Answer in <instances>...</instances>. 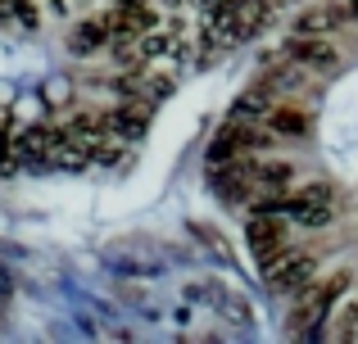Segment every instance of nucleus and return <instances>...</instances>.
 I'll return each instance as SVG.
<instances>
[{"label": "nucleus", "instance_id": "nucleus-1", "mask_svg": "<svg viewBox=\"0 0 358 344\" xmlns=\"http://www.w3.org/2000/svg\"><path fill=\"white\" fill-rule=\"evenodd\" d=\"M64 5L131 27L173 63L195 73L268 32V23L281 18L295 0H64Z\"/></svg>", "mask_w": 358, "mask_h": 344}]
</instances>
